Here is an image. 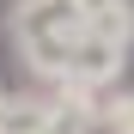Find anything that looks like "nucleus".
I'll return each instance as SVG.
<instances>
[{
	"instance_id": "obj_4",
	"label": "nucleus",
	"mask_w": 134,
	"mask_h": 134,
	"mask_svg": "<svg viewBox=\"0 0 134 134\" xmlns=\"http://www.w3.org/2000/svg\"><path fill=\"white\" fill-rule=\"evenodd\" d=\"M98 134H134V85H110L98 98Z\"/></svg>"
},
{
	"instance_id": "obj_2",
	"label": "nucleus",
	"mask_w": 134,
	"mask_h": 134,
	"mask_svg": "<svg viewBox=\"0 0 134 134\" xmlns=\"http://www.w3.org/2000/svg\"><path fill=\"white\" fill-rule=\"evenodd\" d=\"M85 31L134 55V0H92V25Z\"/></svg>"
},
{
	"instance_id": "obj_1",
	"label": "nucleus",
	"mask_w": 134,
	"mask_h": 134,
	"mask_svg": "<svg viewBox=\"0 0 134 134\" xmlns=\"http://www.w3.org/2000/svg\"><path fill=\"white\" fill-rule=\"evenodd\" d=\"M85 25H92V0H12L6 12V37L18 61L49 85L67 79V61H73Z\"/></svg>"
},
{
	"instance_id": "obj_3",
	"label": "nucleus",
	"mask_w": 134,
	"mask_h": 134,
	"mask_svg": "<svg viewBox=\"0 0 134 134\" xmlns=\"http://www.w3.org/2000/svg\"><path fill=\"white\" fill-rule=\"evenodd\" d=\"M49 122V98H12L0 85V134H43Z\"/></svg>"
}]
</instances>
